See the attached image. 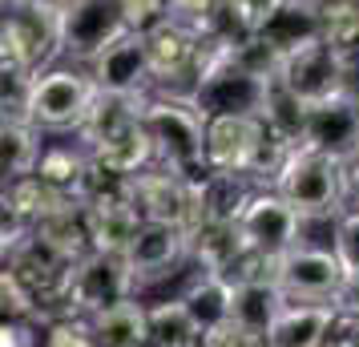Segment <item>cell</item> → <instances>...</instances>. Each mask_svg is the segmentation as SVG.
<instances>
[{
	"mask_svg": "<svg viewBox=\"0 0 359 347\" xmlns=\"http://www.w3.org/2000/svg\"><path fill=\"white\" fill-rule=\"evenodd\" d=\"M275 81L294 101L319 105V101L343 93V65H339V57H335V49L319 36V41H307V45H299L294 53L278 57Z\"/></svg>",
	"mask_w": 359,
	"mask_h": 347,
	"instance_id": "ba28073f",
	"label": "cell"
},
{
	"mask_svg": "<svg viewBox=\"0 0 359 347\" xmlns=\"http://www.w3.org/2000/svg\"><path fill=\"white\" fill-rule=\"evenodd\" d=\"M33 343V331L29 327H20V323H0V347H29Z\"/></svg>",
	"mask_w": 359,
	"mask_h": 347,
	"instance_id": "74e56055",
	"label": "cell"
},
{
	"mask_svg": "<svg viewBox=\"0 0 359 347\" xmlns=\"http://www.w3.org/2000/svg\"><path fill=\"white\" fill-rule=\"evenodd\" d=\"M146 347H158V343H146Z\"/></svg>",
	"mask_w": 359,
	"mask_h": 347,
	"instance_id": "b9f144b4",
	"label": "cell"
},
{
	"mask_svg": "<svg viewBox=\"0 0 359 347\" xmlns=\"http://www.w3.org/2000/svg\"><path fill=\"white\" fill-rule=\"evenodd\" d=\"M142 130H146L154 165H162L170 174H178L186 182H202L206 170V154H202V137H206V121L186 97H146L142 101Z\"/></svg>",
	"mask_w": 359,
	"mask_h": 347,
	"instance_id": "6da1fadb",
	"label": "cell"
},
{
	"mask_svg": "<svg viewBox=\"0 0 359 347\" xmlns=\"http://www.w3.org/2000/svg\"><path fill=\"white\" fill-rule=\"evenodd\" d=\"M142 226V218L130 202H109V206H89V234H93V250H109V254H126L133 234Z\"/></svg>",
	"mask_w": 359,
	"mask_h": 347,
	"instance_id": "d4e9b609",
	"label": "cell"
},
{
	"mask_svg": "<svg viewBox=\"0 0 359 347\" xmlns=\"http://www.w3.org/2000/svg\"><path fill=\"white\" fill-rule=\"evenodd\" d=\"M17 315H33V303L20 291V283L8 275V266H0V323L17 319Z\"/></svg>",
	"mask_w": 359,
	"mask_h": 347,
	"instance_id": "e575fe53",
	"label": "cell"
},
{
	"mask_svg": "<svg viewBox=\"0 0 359 347\" xmlns=\"http://www.w3.org/2000/svg\"><path fill=\"white\" fill-rule=\"evenodd\" d=\"M36 73L17 65H0V125H33L29 105H33Z\"/></svg>",
	"mask_w": 359,
	"mask_h": 347,
	"instance_id": "f1b7e54d",
	"label": "cell"
},
{
	"mask_svg": "<svg viewBox=\"0 0 359 347\" xmlns=\"http://www.w3.org/2000/svg\"><path fill=\"white\" fill-rule=\"evenodd\" d=\"M299 146L347 165L359 154V105L343 93L319 101V105H303Z\"/></svg>",
	"mask_w": 359,
	"mask_h": 347,
	"instance_id": "30bf717a",
	"label": "cell"
},
{
	"mask_svg": "<svg viewBox=\"0 0 359 347\" xmlns=\"http://www.w3.org/2000/svg\"><path fill=\"white\" fill-rule=\"evenodd\" d=\"M146 331H149V343H158V347H198L202 343V335H198V327L190 323V315H186V307L178 299L149 307Z\"/></svg>",
	"mask_w": 359,
	"mask_h": 347,
	"instance_id": "83f0119b",
	"label": "cell"
},
{
	"mask_svg": "<svg viewBox=\"0 0 359 347\" xmlns=\"http://www.w3.org/2000/svg\"><path fill=\"white\" fill-rule=\"evenodd\" d=\"M319 347H359V319L347 311H335L327 323V335Z\"/></svg>",
	"mask_w": 359,
	"mask_h": 347,
	"instance_id": "d590c367",
	"label": "cell"
},
{
	"mask_svg": "<svg viewBox=\"0 0 359 347\" xmlns=\"http://www.w3.org/2000/svg\"><path fill=\"white\" fill-rule=\"evenodd\" d=\"M45 347H97V343H93L89 323H81L77 315H61L45 335Z\"/></svg>",
	"mask_w": 359,
	"mask_h": 347,
	"instance_id": "d6a6232c",
	"label": "cell"
},
{
	"mask_svg": "<svg viewBox=\"0 0 359 347\" xmlns=\"http://www.w3.org/2000/svg\"><path fill=\"white\" fill-rule=\"evenodd\" d=\"M271 190L291 206L303 222H327V218L343 215V198H347V165L331 162L315 149L294 146L278 174L271 178Z\"/></svg>",
	"mask_w": 359,
	"mask_h": 347,
	"instance_id": "3957f363",
	"label": "cell"
},
{
	"mask_svg": "<svg viewBox=\"0 0 359 347\" xmlns=\"http://www.w3.org/2000/svg\"><path fill=\"white\" fill-rule=\"evenodd\" d=\"M198 347H266V335H255V331L238 327V323H218L214 331L202 335V343Z\"/></svg>",
	"mask_w": 359,
	"mask_h": 347,
	"instance_id": "836d02e7",
	"label": "cell"
},
{
	"mask_svg": "<svg viewBox=\"0 0 359 347\" xmlns=\"http://www.w3.org/2000/svg\"><path fill=\"white\" fill-rule=\"evenodd\" d=\"M93 97H97V85L73 69H53L45 77L36 73L29 117L41 130H81Z\"/></svg>",
	"mask_w": 359,
	"mask_h": 347,
	"instance_id": "9c48e42d",
	"label": "cell"
},
{
	"mask_svg": "<svg viewBox=\"0 0 359 347\" xmlns=\"http://www.w3.org/2000/svg\"><path fill=\"white\" fill-rule=\"evenodd\" d=\"M243 238L234 222H206L198 218L186 226V254L202 266V275H226V266L238 259Z\"/></svg>",
	"mask_w": 359,
	"mask_h": 347,
	"instance_id": "44dd1931",
	"label": "cell"
},
{
	"mask_svg": "<svg viewBox=\"0 0 359 347\" xmlns=\"http://www.w3.org/2000/svg\"><path fill=\"white\" fill-rule=\"evenodd\" d=\"M255 36L266 49H275L278 57H287L299 45L323 36V17L311 8L307 0H271L262 8L259 25H255Z\"/></svg>",
	"mask_w": 359,
	"mask_h": 347,
	"instance_id": "e0dca14e",
	"label": "cell"
},
{
	"mask_svg": "<svg viewBox=\"0 0 359 347\" xmlns=\"http://www.w3.org/2000/svg\"><path fill=\"white\" fill-rule=\"evenodd\" d=\"M85 162H89V158L73 154V149H45V154L36 158L33 174L41 178V182H49L53 190H61V194L73 198V190H77V182H81Z\"/></svg>",
	"mask_w": 359,
	"mask_h": 347,
	"instance_id": "f546056e",
	"label": "cell"
},
{
	"mask_svg": "<svg viewBox=\"0 0 359 347\" xmlns=\"http://www.w3.org/2000/svg\"><path fill=\"white\" fill-rule=\"evenodd\" d=\"M255 194V182L246 174H222V170H210L202 182H194V222L206 218V222H234L243 215V206Z\"/></svg>",
	"mask_w": 359,
	"mask_h": 347,
	"instance_id": "d6986e66",
	"label": "cell"
},
{
	"mask_svg": "<svg viewBox=\"0 0 359 347\" xmlns=\"http://www.w3.org/2000/svg\"><path fill=\"white\" fill-rule=\"evenodd\" d=\"M4 266H8V275L20 283V291L29 295L33 311H45V307H61V311H65L73 266H77L73 254L57 250L36 231H29L17 247L4 254Z\"/></svg>",
	"mask_w": 359,
	"mask_h": 347,
	"instance_id": "277c9868",
	"label": "cell"
},
{
	"mask_svg": "<svg viewBox=\"0 0 359 347\" xmlns=\"http://www.w3.org/2000/svg\"><path fill=\"white\" fill-rule=\"evenodd\" d=\"M182 259H186V231L182 226H165V222H142L133 243L126 247V266H130L133 283L162 279Z\"/></svg>",
	"mask_w": 359,
	"mask_h": 347,
	"instance_id": "ac0fdd59",
	"label": "cell"
},
{
	"mask_svg": "<svg viewBox=\"0 0 359 347\" xmlns=\"http://www.w3.org/2000/svg\"><path fill=\"white\" fill-rule=\"evenodd\" d=\"M347 194L355 198V210H359V154L347 162Z\"/></svg>",
	"mask_w": 359,
	"mask_h": 347,
	"instance_id": "ab89813d",
	"label": "cell"
},
{
	"mask_svg": "<svg viewBox=\"0 0 359 347\" xmlns=\"http://www.w3.org/2000/svg\"><path fill=\"white\" fill-rule=\"evenodd\" d=\"M130 206L142 222H165V226L186 231L194 222V182H186L162 165H146L130 174Z\"/></svg>",
	"mask_w": 359,
	"mask_h": 347,
	"instance_id": "7c38bea8",
	"label": "cell"
},
{
	"mask_svg": "<svg viewBox=\"0 0 359 347\" xmlns=\"http://www.w3.org/2000/svg\"><path fill=\"white\" fill-rule=\"evenodd\" d=\"M234 226H238L243 247L271 254V259H278L283 250L303 243V218L294 215L275 190H255L250 202L243 206V215L234 218Z\"/></svg>",
	"mask_w": 359,
	"mask_h": 347,
	"instance_id": "8fae6325",
	"label": "cell"
},
{
	"mask_svg": "<svg viewBox=\"0 0 359 347\" xmlns=\"http://www.w3.org/2000/svg\"><path fill=\"white\" fill-rule=\"evenodd\" d=\"M57 49H61L57 17L25 8V4L4 8V17H0V65L41 73V65H49Z\"/></svg>",
	"mask_w": 359,
	"mask_h": 347,
	"instance_id": "52a82bcc",
	"label": "cell"
},
{
	"mask_svg": "<svg viewBox=\"0 0 359 347\" xmlns=\"http://www.w3.org/2000/svg\"><path fill=\"white\" fill-rule=\"evenodd\" d=\"M142 49H146L149 81L170 85V97H186L190 89V73H194V53L198 41L190 33H182L178 25H154L149 33H142Z\"/></svg>",
	"mask_w": 359,
	"mask_h": 347,
	"instance_id": "2e32d148",
	"label": "cell"
},
{
	"mask_svg": "<svg viewBox=\"0 0 359 347\" xmlns=\"http://www.w3.org/2000/svg\"><path fill=\"white\" fill-rule=\"evenodd\" d=\"M117 8H121V17H126V29H130V33H149L154 25H162L165 20L170 0H117Z\"/></svg>",
	"mask_w": 359,
	"mask_h": 347,
	"instance_id": "1f68e13d",
	"label": "cell"
},
{
	"mask_svg": "<svg viewBox=\"0 0 359 347\" xmlns=\"http://www.w3.org/2000/svg\"><path fill=\"white\" fill-rule=\"evenodd\" d=\"M335 311H347L359 319V275H347L339 287V295H335Z\"/></svg>",
	"mask_w": 359,
	"mask_h": 347,
	"instance_id": "8d00e7d4",
	"label": "cell"
},
{
	"mask_svg": "<svg viewBox=\"0 0 359 347\" xmlns=\"http://www.w3.org/2000/svg\"><path fill=\"white\" fill-rule=\"evenodd\" d=\"M0 198L8 202V206L29 222V226H36L45 215H53V210H61L65 202H73L69 194L53 190L49 182H41L36 174H25V178H17V182H8L4 190H0Z\"/></svg>",
	"mask_w": 359,
	"mask_h": 347,
	"instance_id": "484cf974",
	"label": "cell"
},
{
	"mask_svg": "<svg viewBox=\"0 0 359 347\" xmlns=\"http://www.w3.org/2000/svg\"><path fill=\"white\" fill-rule=\"evenodd\" d=\"M36 158H41V142L33 125H0V190L33 174Z\"/></svg>",
	"mask_w": 359,
	"mask_h": 347,
	"instance_id": "4316f807",
	"label": "cell"
},
{
	"mask_svg": "<svg viewBox=\"0 0 359 347\" xmlns=\"http://www.w3.org/2000/svg\"><path fill=\"white\" fill-rule=\"evenodd\" d=\"M178 303L186 307L198 335H206V331H214L218 323L230 319V283L222 275H202L198 283H190V291Z\"/></svg>",
	"mask_w": 359,
	"mask_h": 347,
	"instance_id": "cb8c5ba5",
	"label": "cell"
},
{
	"mask_svg": "<svg viewBox=\"0 0 359 347\" xmlns=\"http://www.w3.org/2000/svg\"><path fill=\"white\" fill-rule=\"evenodd\" d=\"M57 33H61L65 53L93 61L109 41L126 33V17H121L117 0H77L65 17H57Z\"/></svg>",
	"mask_w": 359,
	"mask_h": 347,
	"instance_id": "5bb4252c",
	"label": "cell"
},
{
	"mask_svg": "<svg viewBox=\"0 0 359 347\" xmlns=\"http://www.w3.org/2000/svg\"><path fill=\"white\" fill-rule=\"evenodd\" d=\"M93 323V343L97 347H146L149 331H146V307H137L133 299L117 303V307H105V311L89 315Z\"/></svg>",
	"mask_w": 359,
	"mask_h": 347,
	"instance_id": "603a6c76",
	"label": "cell"
},
{
	"mask_svg": "<svg viewBox=\"0 0 359 347\" xmlns=\"http://www.w3.org/2000/svg\"><path fill=\"white\" fill-rule=\"evenodd\" d=\"M275 287L287 295V303H331L335 307V295L343 287V266L335 250L299 243L275 259Z\"/></svg>",
	"mask_w": 359,
	"mask_h": 347,
	"instance_id": "5b68a950",
	"label": "cell"
},
{
	"mask_svg": "<svg viewBox=\"0 0 359 347\" xmlns=\"http://www.w3.org/2000/svg\"><path fill=\"white\" fill-rule=\"evenodd\" d=\"M287 307V295L275 287V279L262 283H230V323L266 335V327L275 323V315Z\"/></svg>",
	"mask_w": 359,
	"mask_h": 347,
	"instance_id": "7402d4cb",
	"label": "cell"
},
{
	"mask_svg": "<svg viewBox=\"0 0 359 347\" xmlns=\"http://www.w3.org/2000/svg\"><path fill=\"white\" fill-rule=\"evenodd\" d=\"M8 4H13V0H0V13H4V8H8Z\"/></svg>",
	"mask_w": 359,
	"mask_h": 347,
	"instance_id": "60d3db41",
	"label": "cell"
},
{
	"mask_svg": "<svg viewBox=\"0 0 359 347\" xmlns=\"http://www.w3.org/2000/svg\"><path fill=\"white\" fill-rule=\"evenodd\" d=\"M0 17H4V13H0Z\"/></svg>",
	"mask_w": 359,
	"mask_h": 347,
	"instance_id": "7bdbcfd3",
	"label": "cell"
},
{
	"mask_svg": "<svg viewBox=\"0 0 359 347\" xmlns=\"http://www.w3.org/2000/svg\"><path fill=\"white\" fill-rule=\"evenodd\" d=\"M130 295H133V275H130V266H126V254L89 250L73 266L65 315H97L105 307L126 303Z\"/></svg>",
	"mask_w": 359,
	"mask_h": 347,
	"instance_id": "8992f818",
	"label": "cell"
},
{
	"mask_svg": "<svg viewBox=\"0 0 359 347\" xmlns=\"http://www.w3.org/2000/svg\"><path fill=\"white\" fill-rule=\"evenodd\" d=\"M331 250H335V259L343 266V279L359 275V210H343L335 218V243H331Z\"/></svg>",
	"mask_w": 359,
	"mask_h": 347,
	"instance_id": "4dcf8cb0",
	"label": "cell"
},
{
	"mask_svg": "<svg viewBox=\"0 0 359 347\" xmlns=\"http://www.w3.org/2000/svg\"><path fill=\"white\" fill-rule=\"evenodd\" d=\"M13 4H25V8H36V13H49V17H65L77 0H13Z\"/></svg>",
	"mask_w": 359,
	"mask_h": 347,
	"instance_id": "f35d334b",
	"label": "cell"
},
{
	"mask_svg": "<svg viewBox=\"0 0 359 347\" xmlns=\"http://www.w3.org/2000/svg\"><path fill=\"white\" fill-rule=\"evenodd\" d=\"M331 315V303H287L266 327V347H319Z\"/></svg>",
	"mask_w": 359,
	"mask_h": 347,
	"instance_id": "ffe728a7",
	"label": "cell"
},
{
	"mask_svg": "<svg viewBox=\"0 0 359 347\" xmlns=\"http://www.w3.org/2000/svg\"><path fill=\"white\" fill-rule=\"evenodd\" d=\"M266 125L262 117L230 114V117H206V137H202V154H206V170H222V174H246L255 154H259Z\"/></svg>",
	"mask_w": 359,
	"mask_h": 347,
	"instance_id": "4fadbf2b",
	"label": "cell"
},
{
	"mask_svg": "<svg viewBox=\"0 0 359 347\" xmlns=\"http://www.w3.org/2000/svg\"><path fill=\"white\" fill-rule=\"evenodd\" d=\"M142 101L146 97H109L97 93L81 121V137L89 142V158L117 174H137L154 165L146 130H142Z\"/></svg>",
	"mask_w": 359,
	"mask_h": 347,
	"instance_id": "7a4b0ae2",
	"label": "cell"
},
{
	"mask_svg": "<svg viewBox=\"0 0 359 347\" xmlns=\"http://www.w3.org/2000/svg\"><path fill=\"white\" fill-rule=\"evenodd\" d=\"M97 93L109 97H146L149 81V65H146V49H142V33H126L109 41L105 49L93 57V77Z\"/></svg>",
	"mask_w": 359,
	"mask_h": 347,
	"instance_id": "9a60e30c",
	"label": "cell"
}]
</instances>
